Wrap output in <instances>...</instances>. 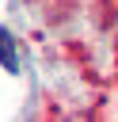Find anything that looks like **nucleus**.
<instances>
[{"mask_svg":"<svg viewBox=\"0 0 118 122\" xmlns=\"http://www.w3.org/2000/svg\"><path fill=\"white\" fill-rule=\"evenodd\" d=\"M0 69L8 72H19V57H15V38L8 27H0Z\"/></svg>","mask_w":118,"mask_h":122,"instance_id":"obj_1","label":"nucleus"}]
</instances>
